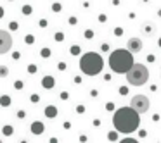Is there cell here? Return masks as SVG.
I'll return each instance as SVG.
<instances>
[{"label": "cell", "mask_w": 161, "mask_h": 143, "mask_svg": "<svg viewBox=\"0 0 161 143\" xmlns=\"http://www.w3.org/2000/svg\"><path fill=\"white\" fill-rule=\"evenodd\" d=\"M78 50H80V48H78V47H71V54H73V55L76 54V52H78Z\"/></svg>", "instance_id": "obj_19"}, {"label": "cell", "mask_w": 161, "mask_h": 143, "mask_svg": "<svg viewBox=\"0 0 161 143\" xmlns=\"http://www.w3.org/2000/svg\"><path fill=\"white\" fill-rule=\"evenodd\" d=\"M9 74V67L7 66H0V78H5Z\"/></svg>", "instance_id": "obj_9"}, {"label": "cell", "mask_w": 161, "mask_h": 143, "mask_svg": "<svg viewBox=\"0 0 161 143\" xmlns=\"http://www.w3.org/2000/svg\"><path fill=\"white\" fill-rule=\"evenodd\" d=\"M49 55H50V50L49 48H43L42 50V57H49Z\"/></svg>", "instance_id": "obj_13"}, {"label": "cell", "mask_w": 161, "mask_h": 143, "mask_svg": "<svg viewBox=\"0 0 161 143\" xmlns=\"http://www.w3.org/2000/svg\"><path fill=\"white\" fill-rule=\"evenodd\" d=\"M14 86H16V88H23V83H21V81H16Z\"/></svg>", "instance_id": "obj_18"}, {"label": "cell", "mask_w": 161, "mask_h": 143, "mask_svg": "<svg viewBox=\"0 0 161 143\" xmlns=\"http://www.w3.org/2000/svg\"><path fill=\"white\" fill-rule=\"evenodd\" d=\"M23 14H26V16L31 14V7H30V5H24V7H23Z\"/></svg>", "instance_id": "obj_12"}, {"label": "cell", "mask_w": 161, "mask_h": 143, "mask_svg": "<svg viewBox=\"0 0 161 143\" xmlns=\"http://www.w3.org/2000/svg\"><path fill=\"white\" fill-rule=\"evenodd\" d=\"M133 64V54L126 48H118L109 55V67L118 74H125Z\"/></svg>", "instance_id": "obj_2"}, {"label": "cell", "mask_w": 161, "mask_h": 143, "mask_svg": "<svg viewBox=\"0 0 161 143\" xmlns=\"http://www.w3.org/2000/svg\"><path fill=\"white\" fill-rule=\"evenodd\" d=\"M62 38H64L62 33H57V35H55V40H57V41H62Z\"/></svg>", "instance_id": "obj_16"}, {"label": "cell", "mask_w": 161, "mask_h": 143, "mask_svg": "<svg viewBox=\"0 0 161 143\" xmlns=\"http://www.w3.org/2000/svg\"><path fill=\"white\" fill-rule=\"evenodd\" d=\"M0 104H2V105H9V104H11V98H9V97H2V98H0Z\"/></svg>", "instance_id": "obj_11"}, {"label": "cell", "mask_w": 161, "mask_h": 143, "mask_svg": "<svg viewBox=\"0 0 161 143\" xmlns=\"http://www.w3.org/2000/svg\"><path fill=\"white\" fill-rule=\"evenodd\" d=\"M11 29H18V22H12L11 24Z\"/></svg>", "instance_id": "obj_21"}, {"label": "cell", "mask_w": 161, "mask_h": 143, "mask_svg": "<svg viewBox=\"0 0 161 143\" xmlns=\"http://www.w3.org/2000/svg\"><path fill=\"white\" fill-rule=\"evenodd\" d=\"M42 85H43L45 88H52L54 86V78H50V76L43 78V79H42Z\"/></svg>", "instance_id": "obj_8"}, {"label": "cell", "mask_w": 161, "mask_h": 143, "mask_svg": "<svg viewBox=\"0 0 161 143\" xmlns=\"http://www.w3.org/2000/svg\"><path fill=\"white\" fill-rule=\"evenodd\" d=\"M113 123L120 133H133L139 128V112H135L132 107H121L114 112Z\"/></svg>", "instance_id": "obj_1"}, {"label": "cell", "mask_w": 161, "mask_h": 143, "mask_svg": "<svg viewBox=\"0 0 161 143\" xmlns=\"http://www.w3.org/2000/svg\"><path fill=\"white\" fill-rule=\"evenodd\" d=\"M130 107L133 109L135 112H139V114H145V112L149 110V98H147L145 95H135V97L132 98Z\"/></svg>", "instance_id": "obj_5"}, {"label": "cell", "mask_w": 161, "mask_h": 143, "mask_svg": "<svg viewBox=\"0 0 161 143\" xmlns=\"http://www.w3.org/2000/svg\"><path fill=\"white\" fill-rule=\"evenodd\" d=\"M31 129H33V131H35V133H42V124H40V123H35V124H33V128H31Z\"/></svg>", "instance_id": "obj_10"}, {"label": "cell", "mask_w": 161, "mask_h": 143, "mask_svg": "<svg viewBox=\"0 0 161 143\" xmlns=\"http://www.w3.org/2000/svg\"><path fill=\"white\" fill-rule=\"evenodd\" d=\"M33 41H35V38H33L31 35H30V36H26V43H33Z\"/></svg>", "instance_id": "obj_15"}, {"label": "cell", "mask_w": 161, "mask_h": 143, "mask_svg": "<svg viewBox=\"0 0 161 143\" xmlns=\"http://www.w3.org/2000/svg\"><path fill=\"white\" fill-rule=\"evenodd\" d=\"M125 74H126V81L133 86H142L149 79V69L142 64H135V62L132 64V67Z\"/></svg>", "instance_id": "obj_4"}, {"label": "cell", "mask_w": 161, "mask_h": 143, "mask_svg": "<svg viewBox=\"0 0 161 143\" xmlns=\"http://www.w3.org/2000/svg\"><path fill=\"white\" fill-rule=\"evenodd\" d=\"M109 140H116V133H109Z\"/></svg>", "instance_id": "obj_20"}, {"label": "cell", "mask_w": 161, "mask_h": 143, "mask_svg": "<svg viewBox=\"0 0 161 143\" xmlns=\"http://www.w3.org/2000/svg\"><path fill=\"white\" fill-rule=\"evenodd\" d=\"M28 71H30V72H35L36 71V66H28Z\"/></svg>", "instance_id": "obj_17"}, {"label": "cell", "mask_w": 161, "mask_h": 143, "mask_svg": "<svg viewBox=\"0 0 161 143\" xmlns=\"http://www.w3.org/2000/svg\"><path fill=\"white\" fill-rule=\"evenodd\" d=\"M2 16H4V9L0 7V18H2Z\"/></svg>", "instance_id": "obj_22"}, {"label": "cell", "mask_w": 161, "mask_h": 143, "mask_svg": "<svg viewBox=\"0 0 161 143\" xmlns=\"http://www.w3.org/2000/svg\"><path fill=\"white\" fill-rule=\"evenodd\" d=\"M12 48V36L9 35L7 31L0 29V55L7 54Z\"/></svg>", "instance_id": "obj_6"}, {"label": "cell", "mask_w": 161, "mask_h": 143, "mask_svg": "<svg viewBox=\"0 0 161 143\" xmlns=\"http://www.w3.org/2000/svg\"><path fill=\"white\" fill-rule=\"evenodd\" d=\"M47 116H55V110H54V107H49V110H47Z\"/></svg>", "instance_id": "obj_14"}, {"label": "cell", "mask_w": 161, "mask_h": 143, "mask_svg": "<svg viewBox=\"0 0 161 143\" xmlns=\"http://www.w3.org/2000/svg\"><path fill=\"white\" fill-rule=\"evenodd\" d=\"M80 67H82V71L85 72V74L95 76V74H99V72L102 71L104 60H102V57H101L99 54L89 52V54H85L82 59H80Z\"/></svg>", "instance_id": "obj_3"}, {"label": "cell", "mask_w": 161, "mask_h": 143, "mask_svg": "<svg viewBox=\"0 0 161 143\" xmlns=\"http://www.w3.org/2000/svg\"><path fill=\"white\" fill-rule=\"evenodd\" d=\"M126 50H130L132 54H137V52H140V50H142V40H139V38H132V40H128Z\"/></svg>", "instance_id": "obj_7"}]
</instances>
